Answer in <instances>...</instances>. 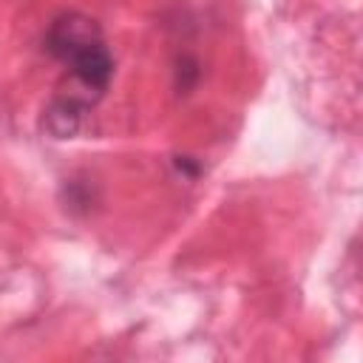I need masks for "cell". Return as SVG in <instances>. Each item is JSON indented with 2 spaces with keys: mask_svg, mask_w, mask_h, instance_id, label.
<instances>
[{
  "mask_svg": "<svg viewBox=\"0 0 363 363\" xmlns=\"http://www.w3.org/2000/svg\"><path fill=\"white\" fill-rule=\"evenodd\" d=\"M45 48L71 71V77L85 91H94V96L108 88L113 77V57L96 20L79 11L60 14L45 34Z\"/></svg>",
  "mask_w": 363,
  "mask_h": 363,
  "instance_id": "cell-1",
  "label": "cell"
},
{
  "mask_svg": "<svg viewBox=\"0 0 363 363\" xmlns=\"http://www.w3.org/2000/svg\"><path fill=\"white\" fill-rule=\"evenodd\" d=\"M88 99H79V96H57L51 99V105L45 108V116H43V125L51 136L57 139H65V136H74L82 125V116L88 111Z\"/></svg>",
  "mask_w": 363,
  "mask_h": 363,
  "instance_id": "cell-2",
  "label": "cell"
}]
</instances>
